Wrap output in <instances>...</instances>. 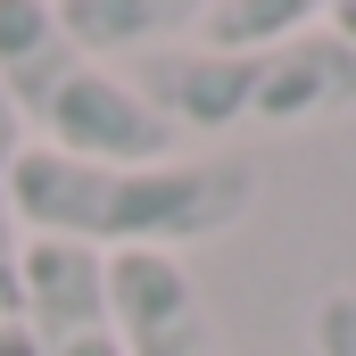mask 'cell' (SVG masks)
Listing matches in <instances>:
<instances>
[{
  "label": "cell",
  "instance_id": "5",
  "mask_svg": "<svg viewBox=\"0 0 356 356\" xmlns=\"http://www.w3.org/2000/svg\"><path fill=\"white\" fill-rule=\"evenodd\" d=\"M315 116H356V42L332 25H307L290 42L257 50V91H249V124H315Z\"/></svg>",
  "mask_w": 356,
  "mask_h": 356
},
{
  "label": "cell",
  "instance_id": "1",
  "mask_svg": "<svg viewBox=\"0 0 356 356\" xmlns=\"http://www.w3.org/2000/svg\"><path fill=\"white\" fill-rule=\"evenodd\" d=\"M17 232L33 241H75L91 257H175L191 241H224L257 207L249 158H166V166H83L58 149L17 158L8 175Z\"/></svg>",
  "mask_w": 356,
  "mask_h": 356
},
{
  "label": "cell",
  "instance_id": "10",
  "mask_svg": "<svg viewBox=\"0 0 356 356\" xmlns=\"http://www.w3.org/2000/svg\"><path fill=\"white\" fill-rule=\"evenodd\" d=\"M0 356H42L33 332H25V315H0Z\"/></svg>",
  "mask_w": 356,
  "mask_h": 356
},
{
  "label": "cell",
  "instance_id": "6",
  "mask_svg": "<svg viewBox=\"0 0 356 356\" xmlns=\"http://www.w3.org/2000/svg\"><path fill=\"white\" fill-rule=\"evenodd\" d=\"M191 0H58V25H67V42L83 50V58H124V50H158L166 33H191Z\"/></svg>",
  "mask_w": 356,
  "mask_h": 356
},
{
  "label": "cell",
  "instance_id": "11",
  "mask_svg": "<svg viewBox=\"0 0 356 356\" xmlns=\"http://www.w3.org/2000/svg\"><path fill=\"white\" fill-rule=\"evenodd\" d=\"M332 25H340V33L356 42V0H340V8H332Z\"/></svg>",
  "mask_w": 356,
  "mask_h": 356
},
{
  "label": "cell",
  "instance_id": "8",
  "mask_svg": "<svg viewBox=\"0 0 356 356\" xmlns=\"http://www.w3.org/2000/svg\"><path fill=\"white\" fill-rule=\"evenodd\" d=\"M17 158H25V124H17V108L0 91V315L25 307V232H17V199H8Z\"/></svg>",
  "mask_w": 356,
  "mask_h": 356
},
{
  "label": "cell",
  "instance_id": "4",
  "mask_svg": "<svg viewBox=\"0 0 356 356\" xmlns=\"http://www.w3.org/2000/svg\"><path fill=\"white\" fill-rule=\"evenodd\" d=\"M108 307L124 356H224V332L199 298V282L182 257H108Z\"/></svg>",
  "mask_w": 356,
  "mask_h": 356
},
{
  "label": "cell",
  "instance_id": "2",
  "mask_svg": "<svg viewBox=\"0 0 356 356\" xmlns=\"http://www.w3.org/2000/svg\"><path fill=\"white\" fill-rule=\"evenodd\" d=\"M0 91H8L33 149L83 158V166H166V158H182V133L141 99V83L83 58L50 0H0Z\"/></svg>",
  "mask_w": 356,
  "mask_h": 356
},
{
  "label": "cell",
  "instance_id": "7",
  "mask_svg": "<svg viewBox=\"0 0 356 356\" xmlns=\"http://www.w3.org/2000/svg\"><path fill=\"white\" fill-rule=\"evenodd\" d=\"M307 25H323L315 0H199V17H191L199 50H273Z\"/></svg>",
  "mask_w": 356,
  "mask_h": 356
},
{
  "label": "cell",
  "instance_id": "3",
  "mask_svg": "<svg viewBox=\"0 0 356 356\" xmlns=\"http://www.w3.org/2000/svg\"><path fill=\"white\" fill-rule=\"evenodd\" d=\"M25 332L42 356H124L116 307H108V257L75 241H25Z\"/></svg>",
  "mask_w": 356,
  "mask_h": 356
},
{
  "label": "cell",
  "instance_id": "9",
  "mask_svg": "<svg viewBox=\"0 0 356 356\" xmlns=\"http://www.w3.org/2000/svg\"><path fill=\"white\" fill-rule=\"evenodd\" d=\"M307 340H315V356H356V290H332V298L315 307Z\"/></svg>",
  "mask_w": 356,
  "mask_h": 356
}]
</instances>
